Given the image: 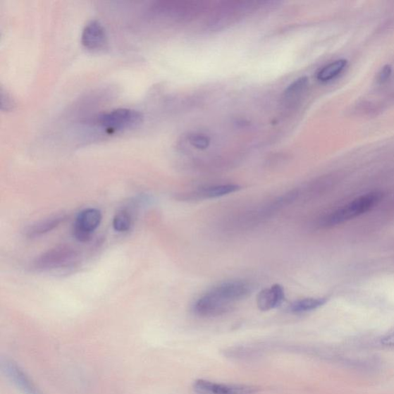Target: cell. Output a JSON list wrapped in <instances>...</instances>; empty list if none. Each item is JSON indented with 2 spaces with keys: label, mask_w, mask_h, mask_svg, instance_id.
Segmentation results:
<instances>
[{
  "label": "cell",
  "mask_w": 394,
  "mask_h": 394,
  "mask_svg": "<svg viewBox=\"0 0 394 394\" xmlns=\"http://www.w3.org/2000/svg\"><path fill=\"white\" fill-rule=\"evenodd\" d=\"M102 214L96 208L83 209L73 223V233L75 240L85 242L91 240L102 221Z\"/></svg>",
  "instance_id": "6"
},
{
  "label": "cell",
  "mask_w": 394,
  "mask_h": 394,
  "mask_svg": "<svg viewBox=\"0 0 394 394\" xmlns=\"http://www.w3.org/2000/svg\"><path fill=\"white\" fill-rule=\"evenodd\" d=\"M142 120L144 116L140 112L132 109L120 108L94 116L89 121L87 125L106 135H114L137 128Z\"/></svg>",
  "instance_id": "1"
},
{
  "label": "cell",
  "mask_w": 394,
  "mask_h": 394,
  "mask_svg": "<svg viewBox=\"0 0 394 394\" xmlns=\"http://www.w3.org/2000/svg\"><path fill=\"white\" fill-rule=\"evenodd\" d=\"M347 61H335L328 65L324 66L317 72L316 79L322 82H329L338 77L346 68Z\"/></svg>",
  "instance_id": "15"
},
{
  "label": "cell",
  "mask_w": 394,
  "mask_h": 394,
  "mask_svg": "<svg viewBox=\"0 0 394 394\" xmlns=\"http://www.w3.org/2000/svg\"><path fill=\"white\" fill-rule=\"evenodd\" d=\"M1 93L2 99L6 100V103L4 105H2V109L4 106H6V111L10 110V109L13 106L11 98H10L7 94L5 96L3 90L1 91Z\"/></svg>",
  "instance_id": "20"
},
{
  "label": "cell",
  "mask_w": 394,
  "mask_h": 394,
  "mask_svg": "<svg viewBox=\"0 0 394 394\" xmlns=\"http://www.w3.org/2000/svg\"><path fill=\"white\" fill-rule=\"evenodd\" d=\"M81 43L92 51L103 49L107 44L106 32L103 25L96 20L88 23L82 30Z\"/></svg>",
  "instance_id": "8"
},
{
  "label": "cell",
  "mask_w": 394,
  "mask_h": 394,
  "mask_svg": "<svg viewBox=\"0 0 394 394\" xmlns=\"http://www.w3.org/2000/svg\"><path fill=\"white\" fill-rule=\"evenodd\" d=\"M194 390L197 394H256L259 388L245 384H224L206 380L195 382Z\"/></svg>",
  "instance_id": "7"
},
{
  "label": "cell",
  "mask_w": 394,
  "mask_h": 394,
  "mask_svg": "<svg viewBox=\"0 0 394 394\" xmlns=\"http://www.w3.org/2000/svg\"><path fill=\"white\" fill-rule=\"evenodd\" d=\"M133 213L130 209L124 207L116 214L113 226L116 232L124 233L130 230L133 224Z\"/></svg>",
  "instance_id": "16"
},
{
  "label": "cell",
  "mask_w": 394,
  "mask_h": 394,
  "mask_svg": "<svg viewBox=\"0 0 394 394\" xmlns=\"http://www.w3.org/2000/svg\"><path fill=\"white\" fill-rule=\"evenodd\" d=\"M199 9L196 3L162 1L151 6L149 13L156 18L182 20L191 18Z\"/></svg>",
  "instance_id": "5"
},
{
  "label": "cell",
  "mask_w": 394,
  "mask_h": 394,
  "mask_svg": "<svg viewBox=\"0 0 394 394\" xmlns=\"http://www.w3.org/2000/svg\"><path fill=\"white\" fill-rule=\"evenodd\" d=\"M309 80L307 77L293 81L283 92V100L285 104L293 105L304 95L308 87Z\"/></svg>",
  "instance_id": "14"
},
{
  "label": "cell",
  "mask_w": 394,
  "mask_h": 394,
  "mask_svg": "<svg viewBox=\"0 0 394 394\" xmlns=\"http://www.w3.org/2000/svg\"><path fill=\"white\" fill-rule=\"evenodd\" d=\"M381 197L382 195L378 192H371L360 196L324 216L321 223L325 228H331V226H338L355 219V218L371 211L374 206L380 202Z\"/></svg>",
  "instance_id": "2"
},
{
  "label": "cell",
  "mask_w": 394,
  "mask_h": 394,
  "mask_svg": "<svg viewBox=\"0 0 394 394\" xmlns=\"http://www.w3.org/2000/svg\"><path fill=\"white\" fill-rule=\"evenodd\" d=\"M392 74V67L390 65H386L383 67L378 75V81L381 83L387 82Z\"/></svg>",
  "instance_id": "18"
},
{
  "label": "cell",
  "mask_w": 394,
  "mask_h": 394,
  "mask_svg": "<svg viewBox=\"0 0 394 394\" xmlns=\"http://www.w3.org/2000/svg\"><path fill=\"white\" fill-rule=\"evenodd\" d=\"M285 300V291L281 284H274L259 293L257 305L259 310L266 312L280 307Z\"/></svg>",
  "instance_id": "11"
},
{
  "label": "cell",
  "mask_w": 394,
  "mask_h": 394,
  "mask_svg": "<svg viewBox=\"0 0 394 394\" xmlns=\"http://www.w3.org/2000/svg\"><path fill=\"white\" fill-rule=\"evenodd\" d=\"M188 141L192 147L198 149H206L211 144V139L201 133L192 134L189 137Z\"/></svg>",
  "instance_id": "17"
},
{
  "label": "cell",
  "mask_w": 394,
  "mask_h": 394,
  "mask_svg": "<svg viewBox=\"0 0 394 394\" xmlns=\"http://www.w3.org/2000/svg\"><path fill=\"white\" fill-rule=\"evenodd\" d=\"M253 290V285L247 281L232 280L218 283L206 293L216 304L230 312L234 304L247 299Z\"/></svg>",
  "instance_id": "3"
},
{
  "label": "cell",
  "mask_w": 394,
  "mask_h": 394,
  "mask_svg": "<svg viewBox=\"0 0 394 394\" xmlns=\"http://www.w3.org/2000/svg\"><path fill=\"white\" fill-rule=\"evenodd\" d=\"M240 189L241 187L238 184H221V185L201 187L186 195H180L178 199L185 200L215 199L233 194Z\"/></svg>",
  "instance_id": "9"
},
{
  "label": "cell",
  "mask_w": 394,
  "mask_h": 394,
  "mask_svg": "<svg viewBox=\"0 0 394 394\" xmlns=\"http://www.w3.org/2000/svg\"><path fill=\"white\" fill-rule=\"evenodd\" d=\"M3 371L8 378L25 394H40L29 377L21 369L10 360H6L2 364Z\"/></svg>",
  "instance_id": "10"
},
{
  "label": "cell",
  "mask_w": 394,
  "mask_h": 394,
  "mask_svg": "<svg viewBox=\"0 0 394 394\" xmlns=\"http://www.w3.org/2000/svg\"><path fill=\"white\" fill-rule=\"evenodd\" d=\"M77 250L70 246H59L50 249L37 257L31 264V270L36 272H49L66 269L79 261Z\"/></svg>",
  "instance_id": "4"
},
{
  "label": "cell",
  "mask_w": 394,
  "mask_h": 394,
  "mask_svg": "<svg viewBox=\"0 0 394 394\" xmlns=\"http://www.w3.org/2000/svg\"><path fill=\"white\" fill-rule=\"evenodd\" d=\"M328 299L326 297H307L297 300L289 307V312L292 314H304L313 312L328 303Z\"/></svg>",
  "instance_id": "13"
},
{
  "label": "cell",
  "mask_w": 394,
  "mask_h": 394,
  "mask_svg": "<svg viewBox=\"0 0 394 394\" xmlns=\"http://www.w3.org/2000/svg\"><path fill=\"white\" fill-rule=\"evenodd\" d=\"M381 345L384 347H394V333L383 337L381 340Z\"/></svg>",
  "instance_id": "19"
},
{
  "label": "cell",
  "mask_w": 394,
  "mask_h": 394,
  "mask_svg": "<svg viewBox=\"0 0 394 394\" xmlns=\"http://www.w3.org/2000/svg\"><path fill=\"white\" fill-rule=\"evenodd\" d=\"M64 215H56L46 218L44 220L37 221L28 226L25 230V234L29 238H37L52 231L66 220Z\"/></svg>",
  "instance_id": "12"
}]
</instances>
